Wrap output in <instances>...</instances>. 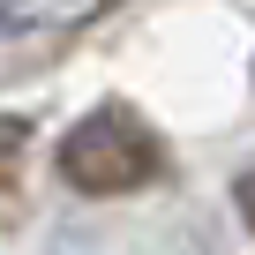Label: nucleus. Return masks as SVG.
Returning a JSON list of instances; mask_svg holds the SVG:
<instances>
[{"instance_id": "1", "label": "nucleus", "mask_w": 255, "mask_h": 255, "mask_svg": "<svg viewBox=\"0 0 255 255\" xmlns=\"http://www.w3.org/2000/svg\"><path fill=\"white\" fill-rule=\"evenodd\" d=\"M53 165H60V180L75 195H135V188H150L165 173V143H158V128L135 105L105 98L60 135Z\"/></svg>"}, {"instance_id": "2", "label": "nucleus", "mask_w": 255, "mask_h": 255, "mask_svg": "<svg viewBox=\"0 0 255 255\" xmlns=\"http://www.w3.org/2000/svg\"><path fill=\"white\" fill-rule=\"evenodd\" d=\"M120 0H0V90L45 75L60 53H75Z\"/></svg>"}, {"instance_id": "3", "label": "nucleus", "mask_w": 255, "mask_h": 255, "mask_svg": "<svg viewBox=\"0 0 255 255\" xmlns=\"http://www.w3.org/2000/svg\"><path fill=\"white\" fill-rule=\"evenodd\" d=\"M23 143H30V120L23 113H0V218H8L15 180H23Z\"/></svg>"}, {"instance_id": "4", "label": "nucleus", "mask_w": 255, "mask_h": 255, "mask_svg": "<svg viewBox=\"0 0 255 255\" xmlns=\"http://www.w3.org/2000/svg\"><path fill=\"white\" fill-rule=\"evenodd\" d=\"M233 203H240V225L255 233V173H240V180H233Z\"/></svg>"}]
</instances>
